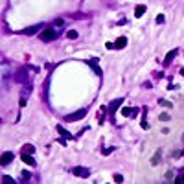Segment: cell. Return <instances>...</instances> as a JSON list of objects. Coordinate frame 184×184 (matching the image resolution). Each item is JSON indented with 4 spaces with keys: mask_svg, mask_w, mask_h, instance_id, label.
Wrapping results in <instances>:
<instances>
[{
    "mask_svg": "<svg viewBox=\"0 0 184 184\" xmlns=\"http://www.w3.org/2000/svg\"><path fill=\"white\" fill-rule=\"evenodd\" d=\"M182 142H184V135H182Z\"/></svg>",
    "mask_w": 184,
    "mask_h": 184,
    "instance_id": "cell-30",
    "label": "cell"
},
{
    "mask_svg": "<svg viewBox=\"0 0 184 184\" xmlns=\"http://www.w3.org/2000/svg\"><path fill=\"white\" fill-rule=\"evenodd\" d=\"M83 116H87V111H85V109H81V111H77V112L68 114V116H66V122H77V120H81Z\"/></svg>",
    "mask_w": 184,
    "mask_h": 184,
    "instance_id": "cell-2",
    "label": "cell"
},
{
    "mask_svg": "<svg viewBox=\"0 0 184 184\" xmlns=\"http://www.w3.org/2000/svg\"><path fill=\"white\" fill-rule=\"evenodd\" d=\"M160 160H162V157H160V151H157V153H155V157L151 158V164H153V166H157V164H160Z\"/></svg>",
    "mask_w": 184,
    "mask_h": 184,
    "instance_id": "cell-11",
    "label": "cell"
},
{
    "mask_svg": "<svg viewBox=\"0 0 184 184\" xmlns=\"http://www.w3.org/2000/svg\"><path fill=\"white\" fill-rule=\"evenodd\" d=\"M138 111H140V109H131V118H135L138 114Z\"/></svg>",
    "mask_w": 184,
    "mask_h": 184,
    "instance_id": "cell-26",
    "label": "cell"
},
{
    "mask_svg": "<svg viewBox=\"0 0 184 184\" xmlns=\"http://www.w3.org/2000/svg\"><path fill=\"white\" fill-rule=\"evenodd\" d=\"M66 37L70 39V41H74V39H77V31H76V29H68V31H66Z\"/></svg>",
    "mask_w": 184,
    "mask_h": 184,
    "instance_id": "cell-14",
    "label": "cell"
},
{
    "mask_svg": "<svg viewBox=\"0 0 184 184\" xmlns=\"http://www.w3.org/2000/svg\"><path fill=\"white\" fill-rule=\"evenodd\" d=\"M33 151H35L33 146H22V153H33Z\"/></svg>",
    "mask_w": 184,
    "mask_h": 184,
    "instance_id": "cell-15",
    "label": "cell"
},
{
    "mask_svg": "<svg viewBox=\"0 0 184 184\" xmlns=\"http://www.w3.org/2000/svg\"><path fill=\"white\" fill-rule=\"evenodd\" d=\"M11 160H13V153H11V151L2 153V160H0V162H2V166H8V164L11 162Z\"/></svg>",
    "mask_w": 184,
    "mask_h": 184,
    "instance_id": "cell-7",
    "label": "cell"
},
{
    "mask_svg": "<svg viewBox=\"0 0 184 184\" xmlns=\"http://www.w3.org/2000/svg\"><path fill=\"white\" fill-rule=\"evenodd\" d=\"M181 76H184V70H181Z\"/></svg>",
    "mask_w": 184,
    "mask_h": 184,
    "instance_id": "cell-28",
    "label": "cell"
},
{
    "mask_svg": "<svg viewBox=\"0 0 184 184\" xmlns=\"http://www.w3.org/2000/svg\"><path fill=\"white\" fill-rule=\"evenodd\" d=\"M164 177H166V181H171V179H173V170H168Z\"/></svg>",
    "mask_w": 184,
    "mask_h": 184,
    "instance_id": "cell-20",
    "label": "cell"
},
{
    "mask_svg": "<svg viewBox=\"0 0 184 184\" xmlns=\"http://www.w3.org/2000/svg\"><path fill=\"white\" fill-rule=\"evenodd\" d=\"M164 184H170V181H166V182H164Z\"/></svg>",
    "mask_w": 184,
    "mask_h": 184,
    "instance_id": "cell-29",
    "label": "cell"
},
{
    "mask_svg": "<svg viewBox=\"0 0 184 184\" xmlns=\"http://www.w3.org/2000/svg\"><path fill=\"white\" fill-rule=\"evenodd\" d=\"M175 184H184V171H182L181 175H179V177L175 179Z\"/></svg>",
    "mask_w": 184,
    "mask_h": 184,
    "instance_id": "cell-18",
    "label": "cell"
},
{
    "mask_svg": "<svg viewBox=\"0 0 184 184\" xmlns=\"http://www.w3.org/2000/svg\"><path fill=\"white\" fill-rule=\"evenodd\" d=\"M122 103H123V99H122V98H118V99H112V101H111V105H109V112H112V114H114V111H118Z\"/></svg>",
    "mask_w": 184,
    "mask_h": 184,
    "instance_id": "cell-4",
    "label": "cell"
},
{
    "mask_svg": "<svg viewBox=\"0 0 184 184\" xmlns=\"http://www.w3.org/2000/svg\"><path fill=\"white\" fill-rule=\"evenodd\" d=\"M55 37H57V31L53 28H46L44 31H41V39H42V41H53Z\"/></svg>",
    "mask_w": 184,
    "mask_h": 184,
    "instance_id": "cell-1",
    "label": "cell"
},
{
    "mask_svg": "<svg viewBox=\"0 0 184 184\" xmlns=\"http://www.w3.org/2000/svg\"><path fill=\"white\" fill-rule=\"evenodd\" d=\"M114 181H116V182H122V181H123V177L120 175V173H116V175H114Z\"/></svg>",
    "mask_w": 184,
    "mask_h": 184,
    "instance_id": "cell-24",
    "label": "cell"
},
{
    "mask_svg": "<svg viewBox=\"0 0 184 184\" xmlns=\"http://www.w3.org/2000/svg\"><path fill=\"white\" fill-rule=\"evenodd\" d=\"M57 131H59V135H61L64 140H72V138H74V136H72V133H70V131H66V129H64L63 125H57Z\"/></svg>",
    "mask_w": 184,
    "mask_h": 184,
    "instance_id": "cell-5",
    "label": "cell"
},
{
    "mask_svg": "<svg viewBox=\"0 0 184 184\" xmlns=\"http://www.w3.org/2000/svg\"><path fill=\"white\" fill-rule=\"evenodd\" d=\"M122 114H123V116H131V109H129V107H123V109H122Z\"/></svg>",
    "mask_w": 184,
    "mask_h": 184,
    "instance_id": "cell-21",
    "label": "cell"
},
{
    "mask_svg": "<svg viewBox=\"0 0 184 184\" xmlns=\"http://www.w3.org/2000/svg\"><path fill=\"white\" fill-rule=\"evenodd\" d=\"M158 103H160V105H164V107H168V109H171V107H173V103L166 101V99H160V101H158Z\"/></svg>",
    "mask_w": 184,
    "mask_h": 184,
    "instance_id": "cell-19",
    "label": "cell"
},
{
    "mask_svg": "<svg viewBox=\"0 0 184 184\" xmlns=\"http://www.w3.org/2000/svg\"><path fill=\"white\" fill-rule=\"evenodd\" d=\"M39 29H41V24H35V26H29V28H26L24 29V35H35V33L39 31Z\"/></svg>",
    "mask_w": 184,
    "mask_h": 184,
    "instance_id": "cell-8",
    "label": "cell"
},
{
    "mask_svg": "<svg viewBox=\"0 0 184 184\" xmlns=\"http://www.w3.org/2000/svg\"><path fill=\"white\" fill-rule=\"evenodd\" d=\"M105 46H107V50H112V48H114V44H112V42H107Z\"/></svg>",
    "mask_w": 184,
    "mask_h": 184,
    "instance_id": "cell-27",
    "label": "cell"
},
{
    "mask_svg": "<svg viewBox=\"0 0 184 184\" xmlns=\"http://www.w3.org/2000/svg\"><path fill=\"white\" fill-rule=\"evenodd\" d=\"M72 173H74V175H77V177H88V175H90V171H88L87 168H83V166H76L72 170Z\"/></svg>",
    "mask_w": 184,
    "mask_h": 184,
    "instance_id": "cell-3",
    "label": "cell"
},
{
    "mask_svg": "<svg viewBox=\"0 0 184 184\" xmlns=\"http://www.w3.org/2000/svg\"><path fill=\"white\" fill-rule=\"evenodd\" d=\"M114 151V147H105L103 149V155H109V153H112Z\"/></svg>",
    "mask_w": 184,
    "mask_h": 184,
    "instance_id": "cell-23",
    "label": "cell"
},
{
    "mask_svg": "<svg viewBox=\"0 0 184 184\" xmlns=\"http://www.w3.org/2000/svg\"><path fill=\"white\" fill-rule=\"evenodd\" d=\"M157 22H158V24H162V22H164V15H162V13H160V15H157Z\"/></svg>",
    "mask_w": 184,
    "mask_h": 184,
    "instance_id": "cell-25",
    "label": "cell"
},
{
    "mask_svg": "<svg viewBox=\"0 0 184 184\" xmlns=\"http://www.w3.org/2000/svg\"><path fill=\"white\" fill-rule=\"evenodd\" d=\"M21 158H22V162H24V164H28V166H35V158H33L31 155H26V153H24Z\"/></svg>",
    "mask_w": 184,
    "mask_h": 184,
    "instance_id": "cell-9",
    "label": "cell"
},
{
    "mask_svg": "<svg viewBox=\"0 0 184 184\" xmlns=\"http://www.w3.org/2000/svg\"><path fill=\"white\" fill-rule=\"evenodd\" d=\"M2 184H17L15 179H11L9 175H2Z\"/></svg>",
    "mask_w": 184,
    "mask_h": 184,
    "instance_id": "cell-12",
    "label": "cell"
},
{
    "mask_svg": "<svg viewBox=\"0 0 184 184\" xmlns=\"http://www.w3.org/2000/svg\"><path fill=\"white\" fill-rule=\"evenodd\" d=\"M175 55H177V50H171V52H170V53H168V55H166V59H164V63L168 64V63H170V61H171V59L175 57Z\"/></svg>",
    "mask_w": 184,
    "mask_h": 184,
    "instance_id": "cell-13",
    "label": "cell"
},
{
    "mask_svg": "<svg viewBox=\"0 0 184 184\" xmlns=\"http://www.w3.org/2000/svg\"><path fill=\"white\" fill-rule=\"evenodd\" d=\"M146 9H147V8H146V6H142V4H140V6H136V9H135V17H136V18H140L142 15L146 13Z\"/></svg>",
    "mask_w": 184,
    "mask_h": 184,
    "instance_id": "cell-10",
    "label": "cell"
},
{
    "mask_svg": "<svg viewBox=\"0 0 184 184\" xmlns=\"http://www.w3.org/2000/svg\"><path fill=\"white\" fill-rule=\"evenodd\" d=\"M140 127L144 129V131H147V129H149V127H151V125H149V123H147L146 120H142V123H140Z\"/></svg>",
    "mask_w": 184,
    "mask_h": 184,
    "instance_id": "cell-22",
    "label": "cell"
},
{
    "mask_svg": "<svg viewBox=\"0 0 184 184\" xmlns=\"http://www.w3.org/2000/svg\"><path fill=\"white\" fill-rule=\"evenodd\" d=\"M170 118H171V116H170V114H168V112H162L160 116H158V120H162V122H168V120H170Z\"/></svg>",
    "mask_w": 184,
    "mask_h": 184,
    "instance_id": "cell-16",
    "label": "cell"
},
{
    "mask_svg": "<svg viewBox=\"0 0 184 184\" xmlns=\"http://www.w3.org/2000/svg\"><path fill=\"white\" fill-rule=\"evenodd\" d=\"M182 155H184V153L181 151V149H177V151H173V153H171V157H173V158H181Z\"/></svg>",
    "mask_w": 184,
    "mask_h": 184,
    "instance_id": "cell-17",
    "label": "cell"
},
{
    "mask_svg": "<svg viewBox=\"0 0 184 184\" xmlns=\"http://www.w3.org/2000/svg\"><path fill=\"white\" fill-rule=\"evenodd\" d=\"M125 46H127V37H118L116 42H114V48L122 50V48H125Z\"/></svg>",
    "mask_w": 184,
    "mask_h": 184,
    "instance_id": "cell-6",
    "label": "cell"
}]
</instances>
